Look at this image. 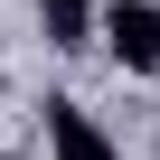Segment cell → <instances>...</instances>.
Wrapping results in <instances>:
<instances>
[{
  "label": "cell",
  "instance_id": "cell-2",
  "mask_svg": "<svg viewBox=\"0 0 160 160\" xmlns=\"http://www.w3.org/2000/svg\"><path fill=\"white\" fill-rule=\"evenodd\" d=\"M47 160H122V151L104 141V122H94L85 104L57 94V104H47Z\"/></svg>",
  "mask_w": 160,
  "mask_h": 160
},
{
  "label": "cell",
  "instance_id": "cell-3",
  "mask_svg": "<svg viewBox=\"0 0 160 160\" xmlns=\"http://www.w3.org/2000/svg\"><path fill=\"white\" fill-rule=\"evenodd\" d=\"M38 38L47 47H94V0H38Z\"/></svg>",
  "mask_w": 160,
  "mask_h": 160
},
{
  "label": "cell",
  "instance_id": "cell-4",
  "mask_svg": "<svg viewBox=\"0 0 160 160\" xmlns=\"http://www.w3.org/2000/svg\"><path fill=\"white\" fill-rule=\"evenodd\" d=\"M0 104H10V85H0Z\"/></svg>",
  "mask_w": 160,
  "mask_h": 160
},
{
  "label": "cell",
  "instance_id": "cell-1",
  "mask_svg": "<svg viewBox=\"0 0 160 160\" xmlns=\"http://www.w3.org/2000/svg\"><path fill=\"white\" fill-rule=\"evenodd\" d=\"M94 28L113 38V57H122L132 75H160V10H151V0H113Z\"/></svg>",
  "mask_w": 160,
  "mask_h": 160
}]
</instances>
